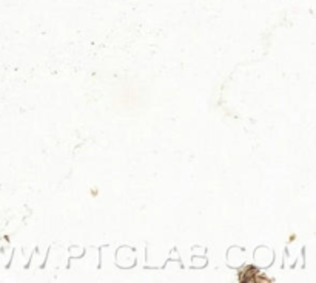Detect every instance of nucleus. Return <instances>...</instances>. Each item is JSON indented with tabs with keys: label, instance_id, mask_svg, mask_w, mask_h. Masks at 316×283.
I'll return each instance as SVG.
<instances>
[]
</instances>
